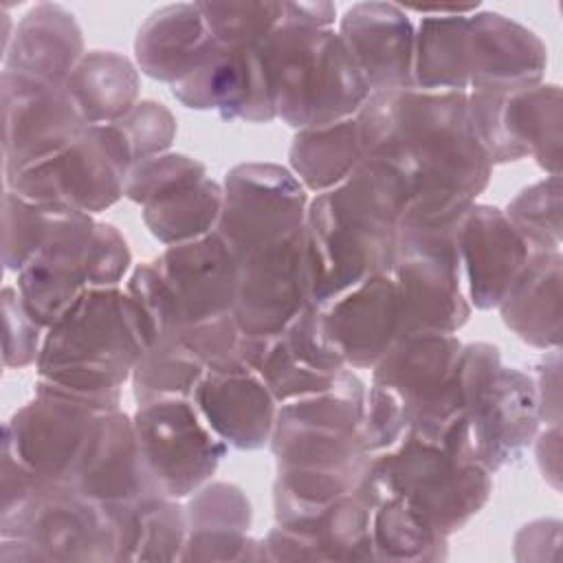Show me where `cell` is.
<instances>
[{"label": "cell", "mask_w": 563, "mask_h": 563, "mask_svg": "<svg viewBox=\"0 0 563 563\" xmlns=\"http://www.w3.org/2000/svg\"><path fill=\"white\" fill-rule=\"evenodd\" d=\"M471 90L515 92L541 84L548 51L528 26L497 11L468 15Z\"/></svg>", "instance_id": "27"}, {"label": "cell", "mask_w": 563, "mask_h": 563, "mask_svg": "<svg viewBox=\"0 0 563 563\" xmlns=\"http://www.w3.org/2000/svg\"><path fill=\"white\" fill-rule=\"evenodd\" d=\"M473 451L495 475L523 460L541 427L537 385L517 367H499L466 413Z\"/></svg>", "instance_id": "17"}, {"label": "cell", "mask_w": 563, "mask_h": 563, "mask_svg": "<svg viewBox=\"0 0 563 563\" xmlns=\"http://www.w3.org/2000/svg\"><path fill=\"white\" fill-rule=\"evenodd\" d=\"M216 233L235 257L271 244L306 224L308 196L292 172L275 163H242L222 183Z\"/></svg>", "instance_id": "12"}, {"label": "cell", "mask_w": 563, "mask_h": 563, "mask_svg": "<svg viewBox=\"0 0 563 563\" xmlns=\"http://www.w3.org/2000/svg\"><path fill=\"white\" fill-rule=\"evenodd\" d=\"M365 396L363 380L345 367L332 387L282 402L268 442L277 468H328L363 460Z\"/></svg>", "instance_id": "8"}, {"label": "cell", "mask_w": 563, "mask_h": 563, "mask_svg": "<svg viewBox=\"0 0 563 563\" xmlns=\"http://www.w3.org/2000/svg\"><path fill=\"white\" fill-rule=\"evenodd\" d=\"M207 176L200 161L187 154H156L136 161L125 178L123 196L141 207L176 191L189 187Z\"/></svg>", "instance_id": "44"}, {"label": "cell", "mask_w": 563, "mask_h": 563, "mask_svg": "<svg viewBox=\"0 0 563 563\" xmlns=\"http://www.w3.org/2000/svg\"><path fill=\"white\" fill-rule=\"evenodd\" d=\"M374 556L387 561H440L446 559V537L438 534L416 512L396 499L380 501L372 510Z\"/></svg>", "instance_id": "39"}, {"label": "cell", "mask_w": 563, "mask_h": 563, "mask_svg": "<svg viewBox=\"0 0 563 563\" xmlns=\"http://www.w3.org/2000/svg\"><path fill=\"white\" fill-rule=\"evenodd\" d=\"M132 422L154 486L172 499L189 497L211 482L229 453L191 396L139 402Z\"/></svg>", "instance_id": "9"}, {"label": "cell", "mask_w": 563, "mask_h": 563, "mask_svg": "<svg viewBox=\"0 0 563 563\" xmlns=\"http://www.w3.org/2000/svg\"><path fill=\"white\" fill-rule=\"evenodd\" d=\"M468 119L490 165L532 156L561 176V88L537 84L515 92L471 90Z\"/></svg>", "instance_id": "11"}, {"label": "cell", "mask_w": 563, "mask_h": 563, "mask_svg": "<svg viewBox=\"0 0 563 563\" xmlns=\"http://www.w3.org/2000/svg\"><path fill=\"white\" fill-rule=\"evenodd\" d=\"M108 508L117 530V561H180L187 515L176 499L147 495Z\"/></svg>", "instance_id": "33"}, {"label": "cell", "mask_w": 563, "mask_h": 563, "mask_svg": "<svg viewBox=\"0 0 563 563\" xmlns=\"http://www.w3.org/2000/svg\"><path fill=\"white\" fill-rule=\"evenodd\" d=\"M0 561H117L112 512L2 451Z\"/></svg>", "instance_id": "5"}, {"label": "cell", "mask_w": 563, "mask_h": 563, "mask_svg": "<svg viewBox=\"0 0 563 563\" xmlns=\"http://www.w3.org/2000/svg\"><path fill=\"white\" fill-rule=\"evenodd\" d=\"M240 262L233 317L251 336L279 334L312 301V277L306 244V224Z\"/></svg>", "instance_id": "14"}, {"label": "cell", "mask_w": 563, "mask_h": 563, "mask_svg": "<svg viewBox=\"0 0 563 563\" xmlns=\"http://www.w3.org/2000/svg\"><path fill=\"white\" fill-rule=\"evenodd\" d=\"M216 44L198 2L156 9L134 40L136 66L152 79L174 84L185 77Z\"/></svg>", "instance_id": "31"}, {"label": "cell", "mask_w": 563, "mask_h": 563, "mask_svg": "<svg viewBox=\"0 0 563 563\" xmlns=\"http://www.w3.org/2000/svg\"><path fill=\"white\" fill-rule=\"evenodd\" d=\"M86 125L114 123L136 103L141 79L136 66L117 51H88L66 81Z\"/></svg>", "instance_id": "34"}, {"label": "cell", "mask_w": 563, "mask_h": 563, "mask_svg": "<svg viewBox=\"0 0 563 563\" xmlns=\"http://www.w3.org/2000/svg\"><path fill=\"white\" fill-rule=\"evenodd\" d=\"M2 321H4V343L2 363L7 369H22L35 365L40 358L44 328L29 314L22 303L18 288L7 286L2 290Z\"/></svg>", "instance_id": "46"}, {"label": "cell", "mask_w": 563, "mask_h": 563, "mask_svg": "<svg viewBox=\"0 0 563 563\" xmlns=\"http://www.w3.org/2000/svg\"><path fill=\"white\" fill-rule=\"evenodd\" d=\"M493 473L477 460L464 413L433 427H411L394 446L369 453L356 497L372 510L400 501L438 534L462 530L488 501Z\"/></svg>", "instance_id": "2"}, {"label": "cell", "mask_w": 563, "mask_h": 563, "mask_svg": "<svg viewBox=\"0 0 563 563\" xmlns=\"http://www.w3.org/2000/svg\"><path fill=\"white\" fill-rule=\"evenodd\" d=\"M97 416L64 398L35 394L4 422L2 451L44 479L68 484Z\"/></svg>", "instance_id": "21"}, {"label": "cell", "mask_w": 563, "mask_h": 563, "mask_svg": "<svg viewBox=\"0 0 563 563\" xmlns=\"http://www.w3.org/2000/svg\"><path fill=\"white\" fill-rule=\"evenodd\" d=\"M84 55L75 15L62 4L40 2L13 26V37L2 51V70L66 86Z\"/></svg>", "instance_id": "30"}, {"label": "cell", "mask_w": 563, "mask_h": 563, "mask_svg": "<svg viewBox=\"0 0 563 563\" xmlns=\"http://www.w3.org/2000/svg\"><path fill=\"white\" fill-rule=\"evenodd\" d=\"M130 264L132 255L119 229L108 222H97L86 253L88 288L119 286L130 271Z\"/></svg>", "instance_id": "47"}, {"label": "cell", "mask_w": 563, "mask_h": 563, "mask_svg": "<svg viewBox=\"0 0 563 563\" xmlns=\"http://www.w3.org/2000/svg\"><path fill=\"white\" fill-rule=\"evenodd\" d=\"M53 209L42 207L13 189L4 187L2 196V264L7 271L20 273L29 260L46 242L53 220Z\"/></svg>", "instance_id": "43"}, {"label": "cell", "mask_w": 563, "mask_h": 563, "mask_svg": "<svg viewBox=\"0 0 563 563\" xmlns=\"http://www.w3.org/2000/svg\"><path fill=\"white\" fill-rule=\"evenodd\" d=\"M405 202L402 178L369 158L347 180L308 202L306 244L314 303L391 271Z\"/></svg>", "instance_id": "3"}, {"label": "cell", "mask_w": 563, "mask_h": 563, "mask_svg": "<svg viewBox=\"0 0 563 563\" xmlns=\"http://www.w3.org/2000/svg\"><path fill=\"white\" fill-rule=\"evenodd\" d=\"M141 356L143 341L125 290L86 288L44 332L35 394L92 413L117 411L121 387Z\"/></svg>", "instance_id": "4"}, {"label": "cell", "mask_w": 563, "mask_h": 563, "mask_svg": "<svg viewBox=\"0 0 563 563\" xmlns=\"http://www.w3.org/2000/svg\"><path fill=\"white\" fill-rule=\"evenodd\" d=\"M537 462L543 473L559 488V466H561V431L559 424H548L543 433H537Z\"/></svg>", "instance_id": "49"}, {"label": "cell", "mask_w": 563, "mask_h": 563, "mask_svg": "<svg viewBox=\"0 0 563 563\" xmlns=\"http://www.w3.org/2000/svg\"><path fill=\"white\" fill-rule=\"evenodd\" d=\"M561 251L532 253L526 268L497 306L508 330L539 350L561 345Z\"/></svg>", "instance_id": "32"}, {"label": "cell", "mask_w": 563, "mask_h": 563, "mask_svg": "<svg viewBox=\"0 0 563 563\" xmlns=\"http://www.w3.org/2000/svg\"><path fill=\"white\" fill-rule=\"evenodd\" d=\"M345 367L319 306L310 303L279 334L268 339L257 374L282 405L332 387Z\"/></svg>", "instance_id": "24"}, {"label": "cell", "mask_w": 563, "mask_h": 563, "mask_svg": "<svg viewBox=\"0 0 563 563\" xmlns=\"http://www.w3.org/2000/svg\"><path fill=\"white\" fill-rule=\"evenodd\" d=\"M288 158L303 189L314 194L334 189L363 161L354 117L321 128L297 130Z\"/></svg>", "instance_id": "36"}, {"label": "cell", "mask_w": 563, "mask_h": 563, "mask_svg": "<svg viewBox=\"0 0 563 563\" xmlns=\"http://www.w3.org/2000/svg\"><path fill=\"white\" fill-rule=\"evenodd\" d=\"M468 15H422L413 44V86L466 92L471 84Z\"/></svg>", "instance_id": "35"}, {"label": "cell", "mask_w": 563, "mask_h": 563, "mask_svg": "<svg viewBox=\"0 0 563 563\" xmlns=\"http://www.w3.org/2000/svg\"><path fill=\"white\" fill-rule=\"evenodd\" d=\"M0 106L4 178L64 150L86 128L66 86L11 70L0 75Z\"/></svg>", "instance_id": "15"}, {"label": "cell", "mask_w": 563, "mask_h": 563, "mask_svg": "<svg viewBox=\"0 0 563 563\" xmlns=\"http://www.w3.org/2000/svg\"><path fill=\"white\" fill-rule=\"evenodd\" d=\"M339 35L369 92L413 86L416 26L407 9L394 2H356L343 13Z\"/></svg>", "instance_id": "26"}, {"label": "cell", "mask_w": 563, "mask_h": 563, "mask_svg": "<svg viewBox=\"0 0 563 563\" xmlns=\"http://www.w3.org/2000/svg\"><path fill=\"white\" fill-rule=\"evenodd\" d=\"M205 372L207 367L183 343V336L152 345L143 352L130 378L136 405L169 396H191Z\"/></svg>", "instance_id": "40"}, {"label": "cell", "mask_w": 563, "mask_h": 563, "mask_svg": "<svg viewBox=\"0 0 563 563\" xmlns=\"http://www.w3.org/2000/svg\"><path fill=\"white\" fill-rule=\"evenodd\" d=\"M95 220L81 211H57L42 249L18 273V292L29 314L46 330L86 288V253Z\"/></svg>", "instance_id": "20"}, {"label": "cell", "mask_w": 563, "mask_h": 563, "mask_svg": "<svg viewBox=\"0 0 563 563\" xmlns=\"http://www.w3.org/2000/svg\"><path fill=\"white\" fill-rule=\"evenodd\" d=\"M561 356L559 347L550 350L537 363V376H532L539 394V409H541V424H559L561 422Z\"/></svg>", "instance_id": "48"}, {"label": "cell", "mask_w": 563, "mask_h": 563, "mask_svg": "<svg viewBox=\"0 0 563 563\" xmlns=\"http://www.w3.org/2000/svg\"><path fill=\"white\" fill-rule=\"evenodd\" d=\"M114 123L123 132L134 163L147 156L165 154L176 139V119L158 101H139L123 119Z\"/></svg>", "instance_id": "45"}, {"label": "cell", "mask_w": 563, "mask_h": 563, "mask_svg": "<svg viewBox=\"0 0 563 563\" xmlns=\"http://www.w3.org/2000/svg\"><path fill=\"white\" fill-rule=\"evenodd\" d=\"M172 95L191 110H213L227 121L277 119L260 48H229L216 42L185 77L172 84Z\"/></svg>", "instance_id": "16"}, {"label": "cell", "mask_w": 563, "mask_h": 563, "mask_svg": "<svg viewBox=\"0 0 563 563\" xmlns=\"http://www.w3.org/2000/svg\"><path fill=\"white\" fill-rule=\"evenodd\" d=\"M154 266L169 286L185 325L233 312L240 262L216 231L167 246Z\"/></svg>", "instance_id": "23"}, {"label": "cell", "mask_w": 563, "mask_h": 563, "mask_svg": "<svg viewBox=\"0 0 563 563\" xmlns=\"http://www.w3.org/2000/svg\"><path fill=\"white\" fill-rule=\"evenodd\" d=\"M317 306L347 367L372 369L402 334L398 288L389 273L369 275Z\"/></svg>", "instance_id": "18"}, {"label": "cell", "mask_w": 563, "mask_h": 563, "mask_svg": "<svg viewBox=\"0 0 563 563\" xmlns=\"http://www.w3.org/2000/svg\"><path fill=\"white\" fill-rule=\"evenodd\" d=\"M132 165L117 123L86 125L64 150L4 178V187L53 211L92 216L123 198Z\"/></svg>", "instance_id": "7"}, {"label": "cell", "mask_w": 563, "mask_h": 563, "mask_svg": "<svg viewBox=\"0 0 563 563\" xmlns=\"http://www.w3.org/2000/svg\"><path fill=\"white\" fill-rule=\"evenodd\" d=\"M389 275L396 282L402 334H455L471 317L455 229H400Z\"/></svg>", "instance_id": "10"}, {"label": "cell", "mask_w": 563, "mask_h": 563, "mask_svg": "<svg viewBox=\"0 0 563 563\" xmlns=\"http://www.w3.org/2000/svg\"><path fill=\"white\" fill-rule=\"evenodd\" d=\"M68 484L103 506L163 495L145 468L132 416L121 409L99 413L92 420Z\"/></svg>", "instance_id": "22"}, {"label": "cell", "mask_w": 563, "mask_h": 563, "mask_svg": "<svg viewBox=\"0 0 563 563\" xmlns=\"http://www.w3.org/2000/svg\"><path fill=\"white\" fill-rule=\"evenodd\" d=\"M271 561H367L374 556L372 508L345 495L277 523L266 537Z\"/></svg>", "instance_id": "25"}, {"label": "cell", "mask_w": 563, "mask_h": 563, "mask_svg": "<svg viewBox=\"0 0 563 563\" xmlns=\"http://www.w3.org/2000/svg\"><path fill=\"white\" fill-rule=\"evenodd\" d=\"M191 398L227 446L257 451L271 442L279 402L257 369L205 372Z\"/></svg>", "instance_id": "28"}, {"label": "cell", "mask_w": 563, "mask_h": 563, "mask_svg": "<svg viewBox=\"0 0 563 563\" xmlns=\"http://www.w3.org/2000/svg\"><path fill=\"white\" fill-rule=\"evenodd\" d=\"M532 253L561 251V176L526 187L504 211Z\"/></svg>", "instance_id": "42"}, {"label": "cell", "mask_w": 563, "mask_h": 563, "mask_svg": "<svg viewBox=\"0 0 563 563\" xmlns=\"http://www.w3.org/2000/svg\"><path fill=\"white\" fill-rule=\"evenodd\" d=\"M367 457L369 453L358 462L328 468H277V479L273 486L277 523L290 521L297 515L332 504L345 495H354Z\"/></svg>", "instance_id": "38"}, {"label": "cell", "mask_w": 563, "mask_h": 563, "mask_svg": "<svg viewBox=\"0 0 563 563\" xmlns=\"http://www.w3.org/2000/svg\"><path fill=\"white\" fill-rule=\"evenodd\" d=\"M354 121L363 158L385 163L405 183L400 229H455L490 180L466 92H372Z\"/></svg>", "instance_id": "1"}, {"label": "cell", "mask_w": 563, "mask_h": 563, "mask_svg": "<svg viewBox=\"0 0 563 563\" xmlns=\"http://www.w3.org/2000/svg\"><path fill=\"white\" fill-rule=\"evenodd\" d=\"M260 53L275 117L295 130L352 119L372 95L339 31L301 24L286 9Z\"/></svg>", "instance_id": "6"}, {"label": "cell", "mask_w": 563, "mask_h": 563, "mask_svg": "<svg viewBox=\"0 0 563 563\" xmlns=\"http://www.w3.org/2000/svg\"><path fill=\"white\" fill-rule=\"evenodd\" d=\"M187 541L180 561H262L264 541L251 539V501L227 482H207L185 506Z\"/></svg>", "instance_id": "29"}, {"label": "cell", "mask_w": 563, "mask_h": 563, "mask_svg": "<svg viewBox=\"0 0 563 563\" xmlns=\"http://www.w3.org/2000/svg\"><path fill=\"white\" fill-rule=\"evenodd\" d=\"M222 185L211 176L176 189L143 207V222L165 246L198 240L216 231L222 213Z\"/></svg>", "instance_id": "37"}, {"label": "cell", "mask_w": 563, "mask_h": 563, "mask_svg": "<svg viewBox=\"0 0 563 563\" xmlns=\"http://www.w3.org/2000/svg\"><path fill=\"white\" fill-rule=\"evenodd\" d=\"M462 343L444 332H407L372 367V383L385 387L405 409L411 427H433L462 413L457 363Z\"/></svg>", "instance_id": "13"}, {"label": "cell", "mask_w": 563, "mask_h": 563, "mask_svg": "<svg viewBox=\"0 0 563 563\" xmlns=\"http://www.w3.org/2000/svg\"><path fill=\"white\" fill-rule=\"evenodd\" d=\"M455 244L466 297L477 310L497 308L532 255L508 216L490 205H473L464 213Z\"/></svg>", "instance_id": "19"}, {"label": "cell", "mask_w": 563, "mask_h": 563, "mask_svg": "<svg viewBox=\"0 0 563 563\" xmlns=\"http://www.w3.org/2000/svg\"><path fill=\"white\" fill-rule=\"evenodd\" d=\"M213 40L229 48H260L279 26L284 2H198Z\"/></svg>", "instance_id": "41"}]
</instances>
